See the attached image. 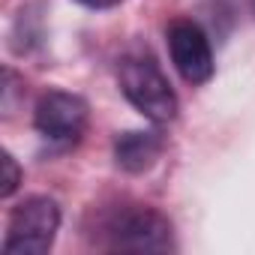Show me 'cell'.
Here are the masks:
<instances>
[{
  "label": "cell",
  "instance_id": "cell-5",
  "mask_svg": "<svg viewBox=\"0 0 255 255\" xmlns=\"http://www.w3.org/2000/svg\"><path fill=\"white\" fill-rule=\"evenodd\" d=\"M168 51H171V63L180 72L183 81L189 84H204L213 75V48L207 33L195 24V21H174L168 27Z\"/></svg>",
  "mask_w": 255,
  "mask_h": 255
},
{
  "label": "cell",
  "instance_id": "cell-4",
  "mask_svg": "<svg viewBox=\"0 0 255 255\" xmlns=\"http://www.w3.org/2000/svg\"><path fill=\"white\" fill-rule=\"evenodd\" d=\"M33 123H36V132L45 141H51L57 147H69L87 129V102L66 90H48L36 102Z\"/></svg>",
  "mask_w": 255,
  "mask_h": 255
},
{
  "label": "cell",
  "instance_id": "cell-6",
  "mask_svg": "<svg viewBox=\"0 0 255 255\" xmlns=\"http://www.w3.org/2000/svg\"><path fill=\"white\" fill-rule=\"evenodd\" d=\"M159 150H162V138L156 132H126L114 144L117 165L126 168V171H144V168H150L156 162Z\"/></svg>",
  "mask_w": 255,
  "mask_h": 255
},
{
  "label": "cell",
  "instance_id": "cell-2",
  "mask_svg": "<svg viewBox=\"0 0 255 255\" xmlns=\"http://www.w3.org/2000/svg\"><path fill=\"white\" fill-rule=\"evenodd\" d=\"M120 90L147 120L168 123L177 114V96L162 75V69L150 57H126L120 63Z\"/></svg>",
  "mask_w": 255,
  "mask_h": 255
},
{
  "label": "cell",
  "instance_id": "cell-1",
  "mask_svg": "<svg viewBox=\"0 0 255 255\" xmlns=\"http://www.w3.org/2000/svg\"><path fill=\"white\" fill-rule=\"evenodd\" d=\"M102 246L114 252H165L171 225L150 207H120L102 225Z\"/></svg>",
  "mask_w": 255,
  "mask_h": 255
},
{
  "label": "cell",
  "instance_id": "cell-9",
  "mask_svg": "<svg viewBox=\"0 0 255 255\" xmlns=\"http://www.w3.org/2000/svg\"><path fill=\"white\" fill-rule=\"evenodd\" d=\"M252 9H255V0H252Z\"/></svg>",
  "mask_w": 255,
  "mask_h": 255
},
{
  "label": "cell",
  "instance_id": "cell-7",
  "mask_svg": "<svg viewBox=\"0 0 255 255\" xmlns=\"http://www.w3.org/2000/svg\"><path fill=\"white\" fill-rule=\"evenodd\" d=\"M18 183H21V171H18V165H15V159L9 156V153H3V198H9L15 189H18Z\"/></svg>",
  "mask_w": 255,
  "mask_h": 255
},
{
  "label": "cell",
  "instance_id": "cell-8",
  "mask_svg": "<svg viewBox=\"0 0 255 255\" xmlns=\"http://www.w3.org/2000/svg\"><path fill=\"white\" fill-rule=\"evenodd\" d=\"M78 3L87 9H108V6H117L120 0H78Z\"/></svg>",
  "mask_w": 255,
  "mask_h": 255
},
{
  "label": "cell",
  "instance_id": "cell-3",
  "mask_svg": "<svg viewBox=\"0 0 255 255\" xmlns=\"http://www.w3.org/2000/svg\"><path fill=\"white\" fill-rule=\"evenodd\" d=\"M57 228H60L57 201H51L45 195H33L12 210L3 249L18 252V255H42L51 249Z\"/></svg>",
  "mask_w": 255,
  "mask_h": 255
}]
</instances>
